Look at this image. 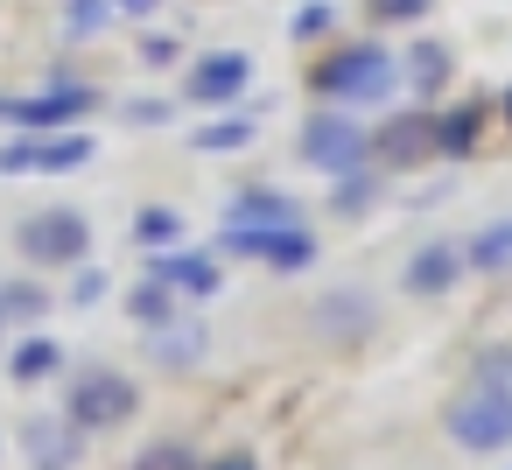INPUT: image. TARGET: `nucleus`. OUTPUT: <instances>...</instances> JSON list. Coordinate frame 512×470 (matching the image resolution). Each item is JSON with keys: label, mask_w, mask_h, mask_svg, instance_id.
Segmentation results:
<instances>
[{"label": "nucleus", "mask_w": 512, "mask_h": 470, "mask_svg": "<svg viewBox=\"0 0 512 470\" xmlns=\"http://www.w3.org/2000/svg\"><path fill=\"white\" fill-rule=\"evenodd\" d=\"M204 470H260V463H253L246 449H232V456H218V463H204Z\"/></svg>", "instance_id": "nucleus-31"}, {"label": "nucleus", "mask_w": 512, "mask_h": 470, "mask_svg": "<svg viewBox=\"0 0 512 470\" xmlns=\"http://www.w3.org/2000/svg\"><path fill=\"white\" fill-rule=\"evenodd\" d=\"M127 302H134V316H141V323H148V330H155V323H169V316H176V295H169V288H162V281H141V288H134V295H127Z\"/></svg>", "instance_id": "nucleus-24"}, {"label": "nucleus", "mask_w": 512, "mask_h": 470, "mask_svg": "<svg viewBox=\"0 0 512 470\" xmlns=\"http://www.w3.org/2000/svg\"><path fill=\"white\" fill-rule=\"evenodd\" d=\"M477 386H498V393H512V358H484V365H477Z\"/></svg>", "instance_id": "nucleus-27"}, {"label": "nucleus", "mask_w": 512, "mask_h": 470, "mask_svg": "<svg viewBox=\"0 0 512 470\" xmlns=\"http://www.w3.org/2000/svg\"><path fill=\"white\" fill-rule=\"evenodd\" d=\"M505 120H512V92H505Z\"/></svg>", "instance_id": "nucleus-33"}, {"label": "nucleus", "mask_w": 512, "mask_h": 470, "mask_svg": "<svg viewBox=\"0 0 512 470\" xmlns=\"http://www.w3.org/2000/svg\"><path fill=\"white\" fill-rule=\"evenodd\" d=\"M449 435H456V449H512V393H498V386H477V393H463L456 407H449Z\"/></svg>", "instance_id": "nucleus-2"}, {"label": "nucleus", "mask_w": 512, "mask_h": 470, "mask_svg": "<svg viewBox=\"0 0 512 470\" xmlns=\"http://www.w3.org/2000/svg\"><path fill=\"white\" fill-rule=\"evenodd\" d=\"M400 71H407L414 92H442V85H449V50H442V43H414Z\"/></svg>", "instance_id": "nucleus-19"}, {"label": "nucleus", "mask_w": 512, "mask_h": 470, "mask_svg": "<svg viewBox=\"0 0 512 470\" xmlns=\"http://www.w3.org/2000/svg\"><path fill=\"white\" fill-rule=\"evenodd\" d=\"M85 113H92V92H85V85H57V92H43V99H0V120H8V127H29V134L71 127V120H85Z\"/></svg>", "instance_id": "nucleus-7"}, {"label": "nucleus", "mask_w": 512, "mask_h": 470, "mask_svg": "<svg viewBox=\"0 0 512 470\" xmlns=\"http://www.w3.org/2000/svg\"><path fill=\"white\" fill-rule=\"evenodd\" d=\"M316 85H323V99H337V106H379V99L400 85V64H393L379 43H344V50L316 71Z\"/></svg>", "instance_id": "nucleus-1"}, {"label": "nucleus", "mask_w": 512, "mask_h": 470, "mask_svg": "<svg viewBox=\"0 0 512 470\" xmlns=\"http://www.w3.org/2000/svg\"><path fill=\"white\" fill-rule=\"evenodd\" d=\"M190 141H197L204 155H225V148H246V141H253V120H246V113H218V120L197 127Z\"/></svg>", "instance_id": "nucleus-21"}, {"label": "nucleus", "mask_w": 512, "mask_h": 470, "mask_svg": "<svg viewBox=\"0 0 512 470\" xmlns=\"http://www.w3.org/2000/svg\"><path fill=\"white\" fill-rule=\"evenodd\" d=\"M64 414H71L78 428H113V421H127V414H134V386H127L120 372L92 365V372H78V379H71Z\"/></svg>", "instance_id": "nucleus-4"}, {"label": "nucleus", "mask_w": 512, "mask_h": 470, "mask_svg": "<svg viewBox=\"0 0 512 470\" xmlns=\"http://www.w3.org/2000/svg\"><path fill=\"white\" fill-rule=\"evenodd\" d=\"M456 267H463L456 239H428V246L407 260V295H442V288H456Z\"/></svg>", "instance_id": "nucleus-13"}, {"label": "nucleus", "mask_w": 512, "mask_h": 470, "mask_svg": "<svg viewBox=\"0 0 512 470\" xmlns=\"http://www.w3.org/2000/svg\"><path fill=\"white\" fill-rule=\"evenodd\" d=\"M92 155V141L85 134H64V141H8V148H0V169H78Z\"/></svg>", "instance_id": "nucleus-12"}, {"label": "nucleus", "mask_w": 512, "mask_h": 470, "mask_svg": "<svg viewBox=\"0 0 512 470\" xmlns=\"http://www.w3.org/2000/svg\"><path fill=\"white\" fill-rule=\"evenodd\" d=\"M463 260L484 267V274H512V218H491V225L463 246Z\"/></svg>", "instance_id": "nucleus-17"}, {"label": "nucleus", "mask_w": 512, "mask_h": 470, "mask_svg": "<svg viewBox=\"0 0 512 470\" xmlns=\"http://www.w3.org/2000/svg\"><path fill=\"white\" fill-rule=\"evenodd\" d=\"M22 456H29L36 470H71V463L85 456V428H78L71 414H36V421L22 428Z\"/></svg>", "instance_id": "nucleus-8"}, {"label": "nucleus", "mask_w": 512, "mask_h": 470, "mask_svg": "<svg viewBox=\"0 0 512 470\" xmlns=\"http://www.w3.org/2000/svg\"><path fill=\"white\" fill-rule=\"evenodd\" d=\"M113 8H120V15H155L162 0H113Z\"/></svg>", "instance_id": "nucleus-32"}, {"label": "nucleus", "mask_w": 512, "mask_h": 470, "mask_svg": "<svg viewBox=\"0 0 512 470\" xmlns=\"http://www.w3.org/2000/svg\"><path fill=\"white\" fill-rule=\"evenodd\" d=\"M372 8H379V22H414L428 0H372Z\"/></svg>", "instance_id": "nucleus-28"}, {"label": "nucleus", "mask_w": 512, "mask_h": 470, "mask_svg": "<svg viewBox=\"0 0 512 470\" xmlns=\"http://www.w3.org/2000/svg\"><path fill=\"white\" fill-rule=\"evenodd\" d=\"M379 155L407 169V162H421V155H435V127H428V120H393V127L379 134Z\"/></svg>", "instance_id": "nucleus-16"}, {"label": "nucleus", "mask_w": 512, "mask_h": 470, "mask_svg": "<svg viewBox=\"0 0 512 470\" xmlns=\"http://www.w3.org/2000/svg\"><path fill=\"white\" fill-rule=\"evenodd\" d=\"M365 127H351L344 113H316L309 127H302V155L316 162V169H330V176H344V169H358L365 162Z\"/></svg>", "instance_id": "nucleus-5"}, {"label": "nucleus", "mask_w": 512, "mask_h": 470, "mask_svg": "<svg viewBox=\"0 0 512 470\" xmlns=\"http://www.w3.org/2000/svg\"><path fill=\"white\" fill-rule=\"evenodd\" d=\"M43 309H50V295L36 281H8V288H0V316H8V323H36Z\"/></svg>", "instance_id": "nucleus-23"}, {"label": "nucleus", "mask_w": 512, "mask_h": 470, "mask_svg": "<svg viewBox=\"0 0 512 470\" xmlns=\"http://www.w3.org/2000/svg\"><path fill=\"white\" fill-rule=\"evenodd\" d=\"M337 295H344V302H323L316 323H323V330H351V337L372 330V302H358V288H337Z\"/></svg>", "instance_id": "nucleus-22"}, {"label": "nucleus", "mask_w": 512, "mask_h": 470, "mask_svg": "<svg viewBox=\"0 0 512 470\" xmlns=\"http://www.w3.org/2000/svg\"><path fill=\"white\" fill-rule=\"evenodd\" d=\"M134 470H197V456H190L183 442H155V449L134 456Z\"/></svg>", "instance_id": "nucleus-25"}, {"label": "nucleus", "mask_w": 512, "mask_h": 470, "mask_svg": "<svg viewBox=\"0 0 512 470\" xmlns=\"http://www.w3.org/2000/svg\"><path fill=\"white\" fill-rule=\"evenodd\" d=\"M225 225H253V232H274V225H302V211H295V197H274V190H246V197H232Z\"/></svg>", "instance_id": "nucleus-14"}, {"label": "nucleus", "mask_w": 512, "mask_h": 470, "mask_svg": "<svg viewBox=\"0 0 512 470\" xmlns=\"http://www.w3.org/2000/svg\"><path fill=\"white\" fill-rule=\"evenodd\" d=\"M134 239H141L148 253H169V246H183V218H176L169 204H148V211L134 218Z\"/></svg>", "instance_id": "nucleus-20"}, {"label": "nucleus", "mask_w": 512, "mask_h": 470, "mask_svg": "<svg viewBox=\"0 0 512 470\" xmlns=\"http://www.w3.org/2000/svg\"><path fill=\"white\" fill-rule=\"evenodd\" d=\"M106 29V8L99 0H71V36H99Z\"/></svg>", "instance_id": "nucleus-26"}, {"label": "nucleus", "mask_w": 512, "mask_h": 470, "mask_svg": "<svg viewBox=\"0 0 512 470\" xmlns=\"http://www.w3.org/2000/svg\"><path fill=\"white\" fill-rule=\"evenodd\" d=\"M225 253L267 260V267H309V260H316V239H309V225H274V232H253V225H225Z\"/></svg>", "instance_id": "nucleus-6"}, {"label": "nucleus", "mask_w": 512, "mask_h": 470, "mask_svg": "<svg viewBox=\"0 0 512 470\" xmlns=\"http://www.w3.org/2000/svg\"><path fill=\"white\" fill-rule=\"evenodd\" d=\"M99 295H106V274H78L71 281V302H99Z\"/></svg>", "instance_id": "nucleus-30"}, {"label": "nucleus", "mask_w": 512, "mask_h": 470, "mask_svg": "<svg viewBox=\"0 0 512 470\" xmlns=\"http://www.w3.org/2000/svg\"><path fill=\"white\" fill-rule=\"evenodd\" d=\"M204 344H211V330H204L197 316H169V323H155V330H148V358H155V365H169V372L197 365V358H204Z\"/></svg>", "instance_id": "nucleus-11"}, {"label": "nucleus", "mask_w": 512, "mask_h": 470, "mask_svg": "<svg viewBox=\"0 0 512 470\" xmlns=\"http://www.w3.org/2000/svg\"><path fill=\"white\" fill-rule=\"evenodd\" d=\"M323 29H330V8H323V0H309L302 22H295V36H323Z\"/></svg>", "instance_id": "nucleus-29"}, {"label": "nucleus", "mask_w": 512, "mask_h": 470, "mask_svg": "<svg viewBox=\"0 0 512 470\" xmlns=\"http://www.w3.org/2000/svg\"><path fill=\"white\" fill-rule=\"evenodd\" d=\"M435 127V155H470L477 148V127H484V106H456V113H442V120H428Z\"/></svg>", "instance_id": "nucleus-15"}, {"label": "nucleus", "mask_w": 512, "mask_h": 470, "mask_svg": "<svg viewBox=\"0 0 512 470\" xmlns=\"http://www.w3.org/2000/svg\"><path fill=\"white\" fill-rule=\"evenodd\" d=\"M148 281H162L169 295L204 302V295H218V260H211V253H183V246H169V253H155V274H148Z\"/></svg>", "instance_id": "nucleus-10"}, {"label": "nucleus", "mask_w": 512, "mask_h": 470, "mask_svg": "<svg viewBox=\"0 0 512 470\" xmlns=\"http://www.w3.org/2000/svg\"><path fill=\"white\" fill-rule=\"evenodd\" d=\"M22 253L36 260V267H71V260H85V246H92V225L78 218V211H36V218H22Z\"/></svg>", "instance_id": "nucleus-3"}, {"label": "nucleus", "mask_w": 512, "mask_h": 470, "mask_svg": "<svg viewBox=\"0 0 512 470\" xmlns=\"http://www.w3.org/2000/svg\"><path fill=\"white\" fill-rule=\"evenodd\" d=\"M246 78H253V64H246L239 50H211V57L183 78V92H190L197 106H232V99L246 92Z\"/></svg>", "instance_id": "nucleus-9"}, {"label": "nucleus", "mask_w": 512, "mask_h": 470, "mask_svg": "<svg viewBox=\"0 0 512 470\" xmlns=\"http://www.w3.org/2000/svg\"><path fill=\"white\" fill-rule=\"evenodd\" d=\"M8 372L15 379H50V372H64V344H50V337H22L15 351H8Z\"/></svg>", "instance_id": "nucleus-18"}]
</instances>
